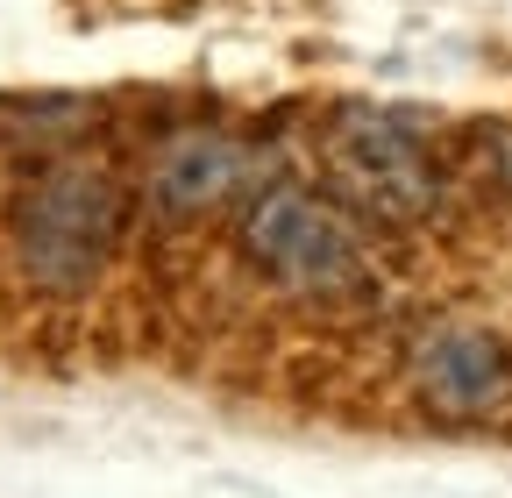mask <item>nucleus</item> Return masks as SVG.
Here are the masks:
<instances>
[{
    "mask_svg": "<svg viewBox=\"0 0 512 498\" xmlns=\"http://www.w3.org/2000/svg\"><path fill=\"white\" fill-rule=\"evenodd\" d=\"M0 235H8V264L29 292L79 299V292L107 285L121 242H128V193L107 164L57 157L15 185Z\"/></svg>",
    "mask_w": 512,
    "mask_h": 498,
    "instance_id": "nucleus-1",
    "label": "nucleus"
},
{
    "mask_svg": "<svg viewBox=\"0 0 512 498\" xmlns=\"http://www.w3.org/2000/svg\"><path fill=\"white\" fill-rule=\"evenodd\" d=\"M235 257L256 285L299 306H349L377 285L370 228L306 178H264L235 207Z\"/></svg>",
    "mask_w": 512,
    "mask_h": 498,
    "instance_id": "nucleus-2",
    "label": "nucleus"
},
{
    "mask_svg": "<svg viewBox=\"0 0 512 498\" xmlns=\"http://www.w3.org/2000/svg\"><path fill=\"white\" fill-rule=\"evenodd\" d=\"M320 157H328L335 200L356 221H384V228H420L441 214L456 164L441 157V143L399 107H342L320 129Z\"/></svg>",
    "mask_w": 512,
    "mask_h": 498,
    "instance_id": "nucleus-3",
    "label": "nucleus"
},
{
    "mask_svg": "<svg viewBox=\"0 0 512 498\" xmlns=\"http://www.w3.org/2000/svg\"><path fill=\"white\" fill-rule=\"evenodd\" d=\"M406 392L434 420H498L512 406V342L484 321H434L406 349Z\"/></svg>",
    "mask_w": 512,
    "mask_h": 498,
    "instance_id": "nucleus-4",
    "label": "nucleus"
},
{
    "mask_svg": "<svg viewBox=\"0 0 512 498\" xmlns=\"http://www.w3.org/2000/svg\"><path fill=\"white\" fill-rule=\"evenodd\" d=\"M256 185L264 178H256V157H249L242 136H228V129H178L143 164V207L157 221H171V228L178 221H214V214L242 207Z\"/></svg>",
    "mask_w": 512,
    "mask_h": 498,
    "instance_id": "nucleus-5",
    "label": "nucleus"
},
{
    "mask_svg": "<svg viewBox=\"0 0 512 498\" xmlns=\"http://www.w3.org/2000/svg\"><path fill=\"white\" fill-rule=\"evenodd\" d=\"M456 171H470V178L498 185V193H512V129H491V121H484V129H470Z\"/></svg>",
    "mask_w": 512,
    "mask_h": 498,
    "instance_id": "nucleus-6",
    "label": "nucleus"
}]
</instances>
